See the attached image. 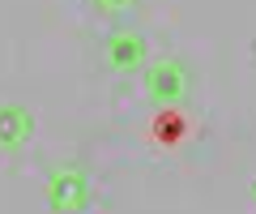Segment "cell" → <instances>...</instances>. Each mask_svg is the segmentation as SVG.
I'll use <instances>...</instances> for the list:
<instances>
[{"mask_svg":"<svg viewBox=\"0 0 256 214\" xmlns=\"http://www.w3.org/2000/svg\"><path fill=\"white\" fill-rule=\"evenodd\" d=\"M141 73H146V94H150V103H158V107H180V103L188 99V90H192L188 65L175 60V56L150 60Z\"/></svg>","mask_w":256,"mask_h":214,"instance_id":"cell-1","label":"cell"},{"mask_svg":"<svg viewBox=\"0 0 256 214\" xmlns=\"http://www.w3.org/2000/svg\"><path fill=\"white\" fill-rule=\"evenodd\" d=\"M34 133V116L22 103H0V150H18Z\"/></svg>","mask_w":256,"mask_h":214,"instance_id":"cell-4","label":"cell"},{"mask_svg":"<svg viewBox=\"0 0 256 214\" xmlns=\"http://www.w3.org/2000/svg\"><path fill=\"white\" fill-rule=\"evenodd\" d=\"M137 0H94V9L98 13H107V18H116V13H124V9H132Z\"/></svg>","mask_w":256,"mask_h":214,"instance_id":"cell-6","label":"cell"},{"mask_svg":"<svg viewBox=\"0 0 256 214\" xmlns=\"http://www.w3.org/2000/svg\"><path fill=\"white\" fill-rule=\"evenodd\" d=\"M102 60H107L111 73H141V69L150 65V47H146V35H137V30H111L107 43H102Z\"/></svg>","mask_w":256,"mask_h":214,"instance_id":"cell-3","label":"cell"},{"mask_svg":"<svg viewBox=\"0 0 256 214\" xmlns=\"http://www.w3.org/2000/svg\"><path fill=\"white\" fill-rule=\"evenodd\" d=\"M252 205H256V180H252Z\"/></svg>","mask_w":256,"mask_h":214,"instance_id":"cell-7","label":"cell"},{"mask_svg":"<svg viewBox=\"0 0 256 214\" xmlns=\"http://www.w3.org/2000/svg\"><path fill=\"white\" fill-rule=\"evenodd\" d=\"M180 133H184V120H180V112H175V107H158L154 137L162 141V146H175V141H180Z\"/></svg>","mask_w":256,"mask_h":214,"instance_id":"cell-5","label":"cell"},{"mask_svg":"<svg viewBox=\"0 0 256 214\" xmlns=\"http://www.w3.org/2000/svg\"><path fill=\"white\" fill-rule=\"evenodd\" d=\"M47 205L56 214H82L90 205V176L77 163H60L47 176Z\"/></svg>","mask_w":256,"mask_h":214,"instance_id":"cell-2","label":"cell"}]
</instances>
